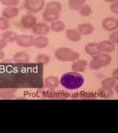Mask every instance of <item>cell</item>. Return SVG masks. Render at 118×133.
I'll list each match as a JSON object with an SVG mask.
<instances>
[{
    "mask_svg": "<svg viewBox=\"0 0 118 133\" xmlns=\"http://www.w3.org/2000/svg\"><path fill=\"white\" fill-rule=\"evenodd\" d=\"M60 84L66 90H75L84 85V78L77 72H70L61 76Z\"/></svg>",
    "mask_w": 118,
    "mask_h": 133,
    "instance_id": "6da1fadb",
    "label": "cell"
},
{
    "mask_svg": "<svg viewBox=\"0 0 118 133\" xmlns=\"http://www.w3.org/2000/svg\"><path fill=\"white\" fill-rule=\"evenodd\" d=\"M62 10L61 4L58 2L52 1L48 2L43 13V19L47 22H52L58 19Z\"/></svg>",
    "mask_w": 118,
    "mask_h": 133,
    "instance_id": "7a4b0ae2",
    "label": "cell"
},
{
    "mask_svg": "<svg viewBox=\"0 0 118 133\" xmlns=\"http://www.w3.org/2000/svg\"><path fill=\"white\" fill-rule=\"evenodd\" d=\"M112 58L108 53L100 52L98 54L92 56V58L89 64V66L90 69L98 70L101 68L109 66L112 62Z\"/></svg>",
    "mask_w": 118,
    "mask_h": 133,
    "instance_id": "3957f363",
    "label": "cell"
},
{
    "mask_svg": "<svg viewBox=\"0 0 118 133\" xmlns=\"http://www.w3.org/2000/svg\"><path fill=\"white\" fill-rule=\"evenodd\" d=\"M55 57L62 62H74L80 57V54L68 48H60L55 52Z\"/></svg>",
    "mask_w": 118,
    "mask_h": 133,
    "instance_id": "277c9868",
    "label": "cell"
},
{
    "mask_svg": "<svg viewBox=\"0 0 118 133\" xmlns=\"http://www.w3.org/2000/svg\"><path fill=\"white\" fill-rule=\"evenodd\" d=\"M24 8L30 13L36 14L40 12L45 5L44 0H24Z\"/></svg>",
    "mask_w": 118,
    "mask_h": 133,
    "instance_id": "5b68a950",
    "label": "cell"
},
{
    "mask_svg": "<svg viewBox=\"0 0 118 133\" xmlns=\"http://www.w3.org/2000/svg\"><path fill=\"white\" fill-rule=\"evenodd\" d=\"M34 37L30 35H18L16 43V44L22 48H30L33 46Z\"/></svg>",
    "mask_w": 118,
    "mask_h": 133,
    "instance_id": "8992f818",
    "label": "cell"
},
{
    "mask_svg": "<svg viewBox=\"0 0 118 133\" xmlns=\"http://www.w3.org/2000/svg\"><path fill=\"white\" fill-rule=\"evenodd\" d=\"M103 28L109 32L117 30L118 28V20L114 17H108L102 21Z\"/></svg>",
    "mask_w": 118,
    "mask_h": 133,
    "instance_id": "52a82bcc",
    "label": "cell"
},
{
    "mask_svg": "<svg viewBox=\"0 0 118 133\" xmlns=\"http://www.w3.org/2000/svg\"><path fill=\"white\" fill-rule=\"evenodd\" d=\"M37 18L35 16L32 14H26L24 15L21 19V25L24 28L30 29L33 28L37 23Z\"/></svg>",
    "mask_w": 118,
    "mask_h": 133,
    "instance_id": "ba28073f",
    "label": "cell"
},
{
    "mask_svg": "<svg viewBox=\"0 0 118 133\" xmlns=\"http://www.w3.org/2000/svg\"><path fill=\"white\" fill-rule=\"evenodd\" d=\"M32 29L33 33L36 36H45L50 31V26L43 22H37Z\"/></svg>",
    "mask_w": 118,
    "mask_h": 133,
    "instance_id": "9c48e42d",
    "label": "cell"
},
{
    "mask_svg": "<svg viewBox=\"0 0 118 133\" xmlns=\"http://www.w3.org/2000/svg\"><path fill=\"white\" fill-rule=\"evenodd\" d=\"M19 14V9L17 7H6L2 12V16L7 19H14Z\"/></svg>",
    "mask_w": 118,
    "mask_h": 133,
    "instance_id": "30bf717a",
    "label": "cell"
},
{
    "mask_svg": "<svg viewBox=\"0 0 118 133\" xmlns=\"http://www.w3.org/2000/svg\"><path fill=\"white\" fill-rule=\"evenodd\" d=\"M88 66V62L85 59H77L72 64V70L74 72H84Z\"/></svg>",
    "mask_w": 118,
    "mask_h": 133,
    "instance_id": "8fae6325",
    "label": "cell"
},
{
    "mask_svg": "<svg viewBox=\"0 0 118 133\" xmlns=\"http://www.w3.org/2000/svg\"><path fill=\"white\" fill-rule=\"evenodd\" d=\"M44 84L45 87H47V89L53 90L58 88V87L59 86V84H60V81L56 76H50L47 77L44 79Z\"/></svg>",
    "mask_w": 118,
    "mask_h": 133,
    "instance_id": "7c38bea8",
    "label": "cell"
},
{
    "mask_svg": "<svg viewBox=\"0 0 118 133\" xmlns=\"http://www.w3.org/2000/svg\"><path fill=\"white\" fill-rule=\"evenodd\" d=\"M77 30L81 36H88L94 32V28L90 23H82L78 26Z\"/></svg>",
    "mask_w": 118,
    "mask_h": 133,
    "instance_id": "4fadbf2b",
    "label": "cell"
},
{
    "mask_svg": "<svg viewBox=\"0 0 118 133\" xmlns=\"http://www.w3.org/2000/svg\"><path fill=\"white\" fill-rule=\"evenodd\" d=\"M99 48L100 52H105V53H109L113 52L115 50V44L112 43L109 40L103 41L101 42L98 43Z\"/></svg>",
    "mask_w": 118,
    "mask_h": 133,
    "instance_id": "5bb4252c",
    "label": "cell"
},
{
    "mask_svg": "<svg viewBox=\"0 0 118 133\" xmlns=\"http://www.w3.org/2000/svg\"><path fill=\"white\" fill-rule=\"evenodd\" d=\"M49 44V38L45 36H38L34 38L33 46L38 49H41L47 47Z\"/></svg>",
    "mask_w": 118,
    "mask_h": 133,
    "instance_id": "9a60e30c",
    "label": "cell"
},
{
    "mask_svg": "<svg viewBox=\"0 0 118 133\" xmlns=\"http://www.w3.org/2000/svg\"><path fill=\"white\" fill-rule=\"evenodd\" d=\"M66 36L68 40L72 42H78L81 39V35L77 29H69L66 31Z\"/></svg>",
    "mask_w": 118,
    "mask_h": 133,
    "instance_id": "2e32d148",
    "label": "cell"
},
{
    "mask_svg": "<svg viewBox=\"0 0 118 133\" xmlns=\"http://www.w3.org/2000/svg\"><path fill=\"white\" fill-rule=\"evenodd\" d=\"M85 52L86 54L94 56L100 52L98 43H89L85 45Z\"/></svg>",
    "mask_w": 118,
    "mask_h": 133,
    "instance_id": "e0dca14e",
    "label": "cell"
},
{
    "mask_svg": "<svg viewBox=\"0 0 118 133\" xmlns=\"http://www.w3.org/2000/svg\"><path fill=\"white\" fill-rule=\"evenodd\" d=\"M13 61L16 63L19 64H25L27 63L30 60V56L26 52L24 51H19L15 53L13 56Z\"/></svg>",
    "mask_w": 118,
    "mask_h": 133,
    "instance_id": "ac0fdd59",
    "label": "cell"
},
{
    "mask_svg": "<svg viewBox=\"0 0 118 133\" xmlns=\"http://www.w3.org/2000/svg\"><path fill=\"white\" fill-rule=\"evenodd\" d=\"M18 34L13 31H5L2 33L1 38H2L7 43H13L16 42Z\"/></svg>",
    "mask_w": 118,
    "mask_h": 133,
    "instance_id": "d6986e66",
    "label": "cell"
},
{
    "mask_svg": "<svg viewBox=\"0 0 118 133\" xmlns=\"http://www.w3.org/2000/svg\"><path fill=\"white\" fill-rule=\"evenodd\" d=\"M50 28L55 33H61L65 29V24L61 21L57 19L55 21L51 22V24L50 26Z\"/></svg>",
    "mask_w": 118,
    "mask_h": 133,
    "instance_id": "ffe728a7",
    "label": "cell"
},
{
    "mask_svg": "<svg viewBox=\"0 0 118 133\" xmlns=\"http://www.w3.org/2000/svg\"><path fill=\"white\" fill-rule=\"evenodd\" d=\"M86 0H68V5L70 9L73 10H79L86 4Z\"/></svg>",
    "mask_w": 118,
    "mask_h": 133,
    "instance_id": "44dd1931",
    "label": "cell"
},
{
    "mask_svg": "<svg viewBox=\"0 0 118 133\" xmlns=\"http://www.w3.org/2000/svg\"><path fill=\"white\" fill-rule=\"evenodd\" d=\"M117 84V80L114 79L113 77H109L104 78L101 81V87H106V88H110L113 89Z\"/></svg>",
    "mask_w": 118,
    "mask_h": 133,
    "instance_id": "7402d4cb",
    "label": "cell"
},
{
    "mask_svg": "<svg viewBox=\"0 0 118 133\" xmlns=\"http://www.w3.org/2000/svg\"><path fill=\"white\" fill-rule=\"evenodd\" d=\"M98 94L100 97L104 98H109L114 95L113 89H110V88H106L101 87L98 90Z\"/></svg>",
    "mask_w": 118,
    "mask_h": 133,
    "instance_id": "603a6c76",
    "label": "cell"
},
{
    "mask_svg": "<svg viewBox=\"0 0 118 133\" xmlns=\"http://www.w3.org/2000/svg\"><path fill=\"white\" fill-rule=\"evenodd\" d=\"M79 14L81 16H89L92 14V9L89 5H84L80 10H79Z\"/></svg>",
    "mask_w": 118,
    "mask_h": 133,
    "instance_id": "cb8c5ba5",
    "label": "cell"
},
{
    "mask_svg": "<svg viewBox=\"0 0 118 133\" xmlns=\"http://www.w3.org/2000/svg\"><path fill=\"white\" fill-rule=\"evenodd\" d=\"M36 61L38 64H41L42 65H45L50 61V57L46 54H40L36 57Z\"/></svg>",
    "mask_w": 118,
    "mask_h": 133,
    "instance_id": "d4e9b609",
    "label": "cell"
},
{
    "mask_svg": "<svg viewBox=\"0 0 118 133\" xmlns=\"http://www.w3.org/2000/svg\"><path fill=\"white\" fill-rule=\"evenodd\" d=\"M15 91L12 90H6L0 92V98L4 99H10L14 97Z\"/></svg>",
    "mask_w": 118,
    "mask_h": 133,
    "instance_id": "484cf974",
    "label": "cell"
},
{
    "mask_svg": "<svg viewBox=\"0 0 118 133\" xmlns=\"http://www.w3.org/2000/svg\"><path fill=\"white\" fill-rule=\"evenodd\" d=\"M0 2L7 7H16L19 4V0H0Z\"/></svg>",
    "mask_w": 118,
    "mask_h": 133,
    "instance_id": "4316f807",
    "label": "cell"
},
{
    "mask_svg": "<svg viewBox=\"0 0 118 133\" xmlns=\"http://www.w3.org/2000/svg\"><path fill=\"white\" fill-rule=\"evenodd\" d=\"M10 28L8 19H5L3 16L0 17V30H6Z\"/></svg>",
    "mask_w": 118,
    "mask_h": 133,
    "instance_id": "83f0119b",
    "label": "cell"
},
{
    "mask_svg": "<svg viewBox=\"0 0 118 133\" xmlns=\"http://www.w3.org/2000/svg\"><path fill=\"white\" fill-rule=\"evenodd\" d=\"M109 41L113 44H117L118 42V33L117 30L111 32L109 34Z\"/></svg>",
    "mask_w": 118,
    "mask_h": 133,
    "instance_id": "f1b7e54d",
    "label": "cell"
},
{
    "mask_svg": "<svg viewBox=\"0 0 118 133\" xmlns=\"http://www.w3.org/2000/svg\"><path fill=\"white\" fill-rule=\"evenodd\" d=\"M110 10L111 11H112L114 14H118V2H114L112 3V5H110Z\"/></svg>",
    "mask_w": 118,
    "mask_h": 133,
    "instance_id": "f546056e",
    "label": "cell"
},
{
    "mask_svg": "<svg viewBox=\"0 0 118 133\" xmlns=\"http://www.w3.org/2000/svg\"><path fill=\"white\" fill-rule=\"evenodd\" d=\"M6 45H7V42H5L2 38H0V50H2L4 48H5Z\"/></svg>",
    "mask_w": 118,
    "mask_h": 133,
    "instance_id": "4dcf8cb0",
    "label": "cell"
},
{
    "mask_svg": "<svg viewBox=\"0 0 118 133\" xmlns=\"http://www.w3.org/2000/svg\"><path fill=\"white\" fill-rule=\"evenodd\" d=\"M112 76H113V78L114 79H117L118 78V74H117V69H116L114 71L113 74H112Z\"/></svg>",
    "mask_w": 118,
    "mask_h": 133,
    "instance_id": "1f68e13d",
    "label": "cell"
},
{
    "mask_svg": "<svg viewBox=\"0 0 118 133\" xmlns=\"http://www.w3.org/2000/svg\"><path fill=\"white\" fill-rule=\"evenodd\" d=\"M5 52H3L2 50H0V61H1V60H2V59H4V58H5Z\"/></svg>",
    "mask_w": 118,
    "mask_h": 133,
    "instance_id": "d6a6232c",
    "label": "cell"
},
{
    "mask_svg": "<svg viewBox=\"0 0 118 133\" xmlns=\"http://www.w3.org/2000/svg\"><path fill=\"white\" fill-rule=\"evenodd\" d=\"M106 2H108V3H114V2H118V0H104Z\"/></svg>",
    "mask_w": 118,
    "mask_h": 133,
    "instance_id": "836d02e7",
    "label": "cell"
}]
</instances>
